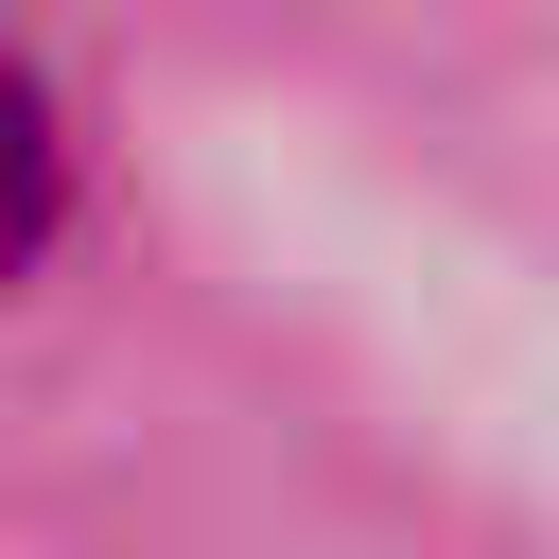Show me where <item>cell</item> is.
I'll return each instance as SVG.
<instances>
[{
  "label": "cell",
  "instance_id": "6da1fadb",
  "mask_svg": "<svg viewBox=\"0 0 559 559\" xmlns=\"http://www.w3.org/2000/svg\"><path fill=\"white\" fill-rule=\"evenodd\" d=\"M52 210H70V140H52V87L0 52V280L52 245Z\"/></svg>",
  "mask_w": 559,
  "mask_h": 559
}]
</instances>
